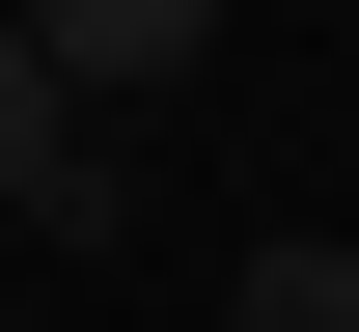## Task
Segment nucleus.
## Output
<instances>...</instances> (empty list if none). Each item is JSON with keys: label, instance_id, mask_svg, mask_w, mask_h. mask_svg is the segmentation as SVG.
<instances>
[{"label": "nucleus", "instance_id": "3", "mask_svg": "<svg viewBox=\"0 0 359 332\" xmlns=\"http://www.w3.org/2000/svg\"><path fill=\"white\" fill-rule=\"evenodd\" d=\"M249 332H359V249H332V222H276V249H249Z\"/></svg>", "mask_w": 359, "mask_h": 332}, {"label": "nucleus", "instance_id": "1", "mask_svg": "<svg viewBox=\"0 0 359 332\" xmlns=\"http://www.w3.org/2000/svg\"><path fill=\"white\" fill-rule=\"evenodd\" d=\"M0 28L55 55V111H138V84H194V55H222V0H0Z\"/></svg>", "mask_w": 359, "mask_h": 332}, {"label": "nucleus", "instance_id": "2", "mask_svg": "<svg viewBox=\"0 0 359 332\" xmlns=\"http://www.w3.org/2000/svg\"><path fill=\"white\" fill-rule=\"evenodd\" d=\"M0 222H111V166H83V111H55L28 28H0Z\"/></svg>", "mask_w": 359, "mask_h": 332}]
</instances>
